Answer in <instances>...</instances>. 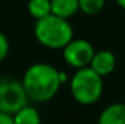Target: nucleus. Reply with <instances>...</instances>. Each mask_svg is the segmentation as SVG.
<instances>
[{
	"label": "nucleus",
	"instance_id": "nucleus-5",
	"mask_svg": "<svg viewBox=\"0 0 125 124\" xmlns=\"http://www.w3.org/2000/svg\"><path fill=\"white\" fill-rule=\"evenodd\" d=\"M94 52L96 51H94L93 45L88 40L72 39L62 48V57L68 66L79 69L89 67Z\"/></svg>",
	"mask_w": 125,
	"mask_h": 124
},
{
	"label": "nucleus",
	"instance_id": "nucleus-10",
	"mask_svg": "<svg viewBox=\"0 0 125 124\" xmlns=\"http://www.w3.org/2000/svg\"><path fill=\"white\" fill-rule=\"evenodd\" d=\"M28 13L33 17L35 20L43 19L52 13L51 11V0H29L28 4Z\"/></svg>",
	"mask_w": 125,
	"mask_h": 124
},
{
	"label": "nucleus",
	"instance_id": "nucleus-1",
	"mask_svg": "<svg viewBox=\"0 0 125 124\" xmlns=\"http://www.w3.org/2000/svg\"><path fill=\"white\" fill-rule=\"evenodd\" d=\"M27 96L36 103H45L56 96L60 85V71L48 63H35L29 66L21 79Z\"/></svg>",
	"mask_w": 125,
	"mask_h": 124
},
{
	"label": "nucleus",
	"instance_id": "nucleus-6",
	"mask_svg": "<svg viewBox=\"0 0 125 124\" xmlns=\"http://www.w3.org/2000/svg\"><path fill=\"white\" fill-rule=\"evenodd\" d=\"M89 67L96 73H99L101 78L108 76L116 68V56L113 55V52L106 51V49L97 51L94 52Z\"/></svg>",
	"mask_w": 125,
	"mask_h": 124
},
{
	"label": "nucleus",
	"instance_id": "nucleus-12",
	"mask_svg": "<svg viewBox=\"0 0 125 124\" xmlns=\"http://www.w3.org/2000/svg\"><path fill=\"white\" fill-rule=\"evenodd\" d=\"M10 54V40L0 31V63L4 60Z\"/></svg>",
	"mask_w": 125,
	"mask_h": 124
},
{
	"label": "nucleus",
	"instance_id": "nucleus-9",
	"mask_svg": "<svg viewBox=\"0 0 125 124\" xmlns=\"http://www.w3.org/2000/svg\"><path fill=\"white\" fill-rule=\"evenodd\" d=\"M15 124H41V117L39 111L32 105H24L16 113H13Z\"/></svg>",
	"mask_w": 125,
	"mask_h": 124
},
{
	"label": "nucleus",
	"instance_id": "nucleus-13",
	"mask_svg": "<svg viewBox=\"0 0 125 124\" xmlns=\"http://www.w3.org/2000/svg\"><path fill=\"white\" fill-rule=\"evenodd\" d=\"M0 124H15L13 123V115L0 112Z\"/></svg>",
	"mask_w": 125,
	"mask_h": 124
},
{
	"label": "nucleus",
	"instance_id": "nucleus-2",
	"mask_svg": "<svg viewBox=\"0 0 125 124\" xmlns=\"http://www.w3.org/2000/svg\"><path fill=\"white\" fill-rule=\"evenodd\" d=\"M35 37L43 47L49 49H62L73 39V28L68 19L51 13L39 19L33 28Z\"/></svg>",
	"mask_w": 125,
	"mask_h": 124
},
{
	"label": "nucleus",
	"instance_id": "nucleus-3",
	"mask_svg": "<svg viewBox=\"0 0 125 124\" xmlns=\"http://www.w3.org/2000/svg\"><path fill=\"white\" fill-rule=\"evenodd\" d=\"M71 93L79 104L91 105L99 101L103 95L104 83L103 78L96 73L91 67L76 69L69 83Z\"/></svg>",
	"mask_w": 125,
	"mask_h": 124
},
{
	"label": "nucleus",
	"instance_id": "nucleus-7",
	"mask_svg": "<svg viewBox=\"0 0 125 124\" xmlns=\"http://www.w3.org/2000/svg\"><path fill=\"white\" fill-rule=\"evenodd\" d=\"M99 124H125V103H113L101 111Z\"/></svg>",
	"mask_w": 125,
	"mask_h": 124
},
{
	"label": "nucleus",
	"instance_id": "nucleus-11",
	"mask_svg": "<svg viewBox=\"0 0 125 124\" xmlns=\"http://www.w3.org/2000/svg\"><path fill=\"white\" fill-rule=\"evenodd\" d=\"M105 5V0H79V8L85 15H97Z\"/></svg>",
	"mask_w": 125,
	"mask_h": 124
},
{
	"label": "nucleus",
	"instance_id": "nucleus-14",
	"mask_svg": "<svg viewBox=\"0 0 125 124\" xmlns=\"http://www.w3.org/2000/svg\"><path fill=\"white\" fill-rule=\"evenodd\" d=\"M116 3L118 4V7H121L123 10H125V0H116Z\"/></svg>",
	"mask_w": 125,
	"mask_h": 124
},
{
	"label": "nucleus",
	"instance_id": "nucleus-4",
	"mask_svg": "<svg viewBox=\"0 0 125 124\" xmlns=\"http://www.w3.org/2000/svg\"><path fill=\"white\" fill-rule=\"evenodd\" d=\"M28 100L20 80L12 78H0V112L13 115L28 104Z\"/></svg>",
	"mask_w": 125,
	"mask_h": 124
},
{
	"label": "nucleus",
	"instance_id": "nucleus-8",
	"mask_svg": "<svg viewBox=\"0 0 125 124\" xmlns=\"http://www.w3.org/2000/svg\"><path fill=\"white\" fill-rule=\"evenodd\" d=\"M51 11L59 17L71 19L80 11L79 0H51Z\"/></svg>",
	"mask_w": 125,
	"mask_h": 124
}]
</instances>
